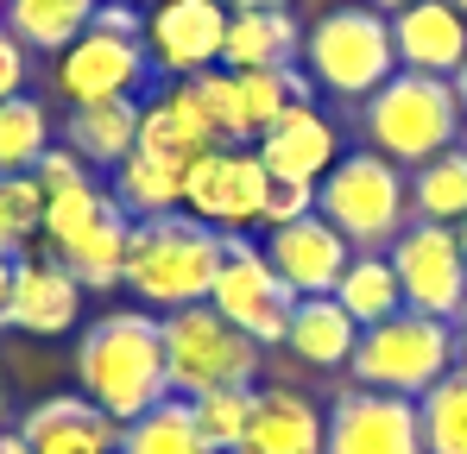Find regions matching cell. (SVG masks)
<instances>
[{"instance_id":"cell-8","label":"cell","mask_w":467,"mask_h":454,"mask_svg":"<svg viewBox=\"0 0 467 454\" xmlns=\"http://www.w3.org/2000/svg\"><path fill=\"white\" fill-rule=\"evenodd\" d=\"M164 328V373H171V397H202V391H228V385H253L265 347L253 335H240L228 315H215L209 303L171 309L158 315Z\"/></svg>"},{"instance_id":"cell-4","label":"cell","mask_w":467,"mask_h":454,"mask_svg":"<svg viewBox=\"0 0 467 454\" xmlns=\"http://www.w3.org/2000/svg\"><path fill=\"white\" fill-rule=\"evenodd\" d=\"M215 265H222V233L215 227H202L196 215H158V222H133L120 284L140 303H152L158 315H171V309L209 303Z\"/></svg>"},{"instance_id":"cell-46","label":"cell","mask_w":467,"mask_h":454,"mask_svg":"<svg viewBox=\"0 0 467 454\" xmlns=\"http://www.w3.org/2000/svg\"><path fill=\"white\" fill-rule=\"evenodd\" d=\"M449 6H455V13H462V19H467V0H449Z\"/></svg>"},{"instance_id":"cell-3","label":"cell","mask_w":467,"mask_h":454,"mask_svg":"<svg viewBox=\"0 0 467 454\" xmlns=\"http://www.w3.org/2000/svg\"><path fill=\"white\" fill-rule=\"evenodd\" d=\"M360 133H367V151L391 158L398 170H417V164L442 158L449 146H462L467 114H462L455 82L398 70L386 88H373L360 101Z\"/></svg>"},{"instance_id":"cell-36","label":"cell","mask_w":467,"mask_h":454,"mask_svg":"<svg viewBox=\"0 0 467 454\" xmlns=\"http://www.w3.org/2000/svg\"><path fill=\"white\" fill-rule=\"evenodd\" d=\"M26 76H32V51L0 26V101L6 95H26Z\"/></svg>"},{"instance_id":"cell-2","label":"cell","mask_w":467,"mask_h":454,"mask_svg":"<svg viewBox=\"0 0 467 454\" xmlns=\"http://www.w3.org/2000/svg\"><path fill=\"white\" fill-rule=\"evenodd\" d=\"M77 385L114 423H133L152 404H164L171 373H164V328L152 309H114L88 322L77 341Z\"/></svg>"},{"instance_id":"cell-14","label":"cell","mask_w":467,"mask_h":454,"mask_svg":"<svg viewBox=\"0 0 467 454\" xmlns=\"http://www.w3.org/2000/svg\"><path fill=\"white\" fill-rule=\"evenodd\" d=\"M222 45H228L222 0H158L146 13V57H152V70L177 76V82L222 70Z\"/></svg>"},{"instance_id":"cell-34","label":"cell","mask_w":467,"mask_h":454,"mask_svg":"<svg viewBox=\"0 0 467 454\" xmlns=\"http://www.w3.org/2000/svg\"><path fill=\"white\" fill-rule=\"evenodd\" d=\"M45 227V190L32 177H0V253L13 259Z\"/></svg>"},{"instance_id":"cell-47","label":"cell","mask_w":467,"mask_h":454,"mask_svg":"<svg viewBox=\"0 0 467 454\" xmlns=\"http://www.w3.org/2000/svg\"><path fill=\"white\" fill-rule=\"evenodd\" d=\"M127 6H146V0H127Z\"/></svg>"},{"instance_id":"cell-28","label":"cell","mask_w":467,"mask_h":454,"mask_svg":"<svg viewBox=\"0 0 467 454\" xmlns=\"http://www.w3.org/2000/svg\"><path fill=\"white\" fill-rule=\"evenodd\" d=\"M410 215L417 222H436V227L467 222V139L410 170Z\"/></svg>"},{"instance_id":"cell-1","label":"cell","mask_w":467,"mask_h":454,"mask_svg":"<svg viewBox=\"0 0 467 454\" xmlns=\"http://www.w3.org/2000/svg\"><path fill=\"white\" fill-rule=\"evenodd\" d=\"M32 183L45 190V240L51 259L70 265L82 291H108L127 272V240H133V215L114 202V190L95 183V170L82 164L70 146H51L38 158Z\"/></svg>"},{"instance_id":"cell-20","label":"cell","mask_w":467,"mask_h":454,"mask_svg":"<svg viewBox=\"0 0 467 454\" xmlns=\"http://www.w3.org/2000/svg\"><path fill=\"white\" fill-rule=\"evenodd\" d=\"M322 442H328V417L304 391L272 385V391H259L253 423H246V436H240L234 454H322Z\"/></svg>"},{"instance_id":"cell-9","label":"cell","mask_w":467,"mask_h":454,"mask_svg":"<svg viewBox=\"0 0 467 454\" xmlns=\"http://www.w3.org/2000/svg\"><path fill=\"white\" fill-rule=\"evenodd\" d=\"M209 309L228 315L234 328L253 335L259 347H285V328H291L297 297L272 272L265 246H253L246 233H222V265H215V284H209Z\"/></svg>"},{"instance_id":"cell-31","label":"cell","mask_w":467,"mask_h":454,"mask_svg":"<svg viewBox=\"0 0 467 454\" xmlns=\"http://www.w3.org/2000/svg\"><path fill=\"white\" fill-rule=\"evenodd\" d=\"M417 417H423V449L430 454H467V373L462 366L436 391L417 397Z\"/></svg>"},{"instance_id":"cell-19","label":"cell","mask_w":467,"mask_h":454,"mask_svg":"<svg viewBox=\"0 0 467 454\" xmlns=\"http://www.w3.org/2000/svg\"><path fill=\"white\" fill-rule=\"evenodd\" d=\"M19 436H26V449L32 454H120V423L101 410V404H88V397H45V404H32L26 410V423H19Z\"/></svg>"},{"instance_id":"cell-6","label":"cell","mask_w":467,"mask_h":454,"mask_svg":"<svg viewBox=\"0 0 467 454\" xmlns=\"http://www.w3.org/2000/svg\"><path fill=\"white\" fill-rule=\"evenodd\" d=\"M304 76L322 95L341 101H367L373 88H386L398 76V45H391V19L373 6H328L304 32Z\"/></svg>"},{"instance_id":"cell-5","label":"cell","mask_w":467,"mask_h":454,"mask_svg":"<svg viewBox=\"0 0 467 454\" xmlns=\"http://www.w3.org/2000/svg\"><path fill=\"white\" fill-rule=\"evenodd\" d=\"M316 215L335 227L354 253H386L410 215V177L379 151H341L335 170L316 183Z\"/></svg>"},{"instance_id":"cell-39","label":"cell","mask_w":467,"mask_h":454,"mask_svg":"<svg viewBox=\"0 0 467 454\" xmlns=\"http://www.w3.org/2000/svg\"><path fill=\"white\" fill-rule=\"evenodd\" d=\"M228 13H272V6H291V0H222Z\"/></svg>"},{"instance_id":"cell-7","label":"cell","mask_w":467,"mask_h":454,"mask_svg":"<svg viewBox=\"0 0 467 454\" xmlns=\"http://www.w3.org/2000/svg\"><path fill=\"white\" fill-rule=\"evenodd\" d=\"M354 385L391 391V397H423L455 373V328L417 309H398L386 322L360 328V347L348 360Z\"/></svg>"},{"instance_id":"cell-26","label":"cell","mask_w":467,"mask_h":454,"mask_svg":"<svg viewBox=\"0 0 467 454\" xmlns=\"http://www.w3.org/2000/svg\"><path fill=\"white\" fill-rule=\"evenodd\" d=\"M95 6L101 0H0V26L26 51H70L95 26Z\"/></svg>"},{"instance_id":"cell-35","label":"cell","mask_w":467,"mask_h":454,"mask_svg":"<svg viewBox=\"0 0 467 454\" xmlns=\"http://www.w3.org/2000/svg\"><path fill=\"white\" fill-rule=\"evenodd\" d=\"M304 215H316V183H272L259 227L272 233V227H291V222H304Z\"/></svg>"},{"instance_id":"cell-18","label":"cell","mask_w":467,"mask_h":454,"mask_svg":"<svg viewBox=\"0 0 467 454\" xmlns=\"http://www.w3.org/2000/svg\"><path fill=\"white\" fill-rule=\"evenodd\" d=\"M391 45H398V70L455 82L467 64V19L449 0H417V6L391 13Z\"/></svg>"},{"instance_id":"cell-42","label":"cell","mask_w":467,"mask_h":454,"mask_svg":"<svg viewBox=\"0 0 467 454\" xmlns=\"http://www.w3.org/2000/svg\"><path fill=\"white\" fill-rule=\"evenodd\" d=\"M360 6H373V13H386V19H391V13H404V6H417V0H360Z\"/></svg>"},{"instance_id":"cell-23","label":"cell","mask_w":467,"mask_h":454,"mask_svg":"<svg viewBox=\"0 0 467 454\" xmlns=\"http://www.w3.org/2000/svg\"><path fill=\"white\" fill-rule=\"evenodd\" d=\"M304 57V32L291 19V6L272 13H228V45H222V70H285Z\"/></svg>"},{"instance_id":"cell-21","label":"cell","mask_w":467,"mask_h":454,"mask_svg":"<svg viewBox=\"0 0 467 454\" xmlns=\"http://www.w3.org/2000/svg\"><path fill=\"white\" fill-rule=\"evenodd\" d=\"M183 183H190V164L183 158H164V151H146V146H133L114 164V202L133 222L183 215Z\"/></svg>"},{"instance_id":"cell-25","label":"cell","mask_w":467,"mask_h":454,"mask_svg":"<svg viewBox=\"0 0 467 454\" xmlns=\"http://www.w3.org/2000/svg\"><path fill=\"white\" fill-rule=\"evenodd\" d=\"M140 146V101H88L70 108V151L88 170H114L127 151Z\"/></svg>"},{"instance_id":"cell-30","label":"cell","mask_w":467,"mask_h":454,"mask_svg":"<svg viewBox=\"0 0 467 454\" xmlns=\"http://www.w3.org/2000/svg\"><path fill=\"white\" fill-rule=\"evenodd\" d=\"M51 151V114L32 95L0 101V177H32L38 158Z\"/></svg>"},{"instance_id":"cell-41","label":"cell","mask_w":467,"mask_h":454,"mask_svg":"<svg viewBox=\"0 0 467 454\" xmlns=\"http://www.w3.org/2000/svg\"><path fill=\"white\" fill-rule=\"evenodd\" d=\"M6 291H13V259L0 253V315H6Z\"/></svg>"},{"instance_id":"cell-10","label":"cell","mask_w":467,"mask_h":454,"mask_svg":"<svg viewBox=\"0 0 467 454\" xmlns=\"http://www.w3.org/2000/svg\"><path fill=\"white\" fill-rule=\"evenodd\" d=\"M265 196H272V170L259 164L253 146H215L190 164V183H183V215H196L215 233H246L265 215Z\"/></svg>"},{"instance_id":"cell-44","label":"cell","mask_w":467,"mask_h":454,"mask_svg":"<svg viewBox=\"0 0 467 454\" xmlns=\"http://www.w3.org/2000/svg\"><path fill=\"white\" fill-rule=\"evenodd\" d=\"M455 240H462V259H467V222H462V227H455Z\"/></svg>"},{"instance_id":"cell-16","label":"cell","mask_w":467,"mask_h":454,"mask_svg":"<svg viewBox=\"0 0 467 454\" xmlns=\"http://www.w3.org/2000/svg\"><path fill=\"white\" fill-rule=\"evenodd\" d=\"M253 151L272 170V183H322L335 170V158H341V133L316 101H297L278 127H265L253 139Z\"/></svg>"},{"instance_id":"cell-27","label":"cell","mask_w":467,"mask_h":454,"mask_svg":"<svg viewBox=\"0 0 467 454\" xmlns=\"http://www.w3.org/2000/svg\"><path fill=\"white\" fill-rule=\"evenodd\" d=\"M120 454H222V449L202 436L190 397H164L146 417L120 423Z\"/></svg>"},{"instance_id":"cell-22","label":"cell","mask_w":467,"mask_h":454,"mask_svg":"<svg viewBox=\"0 0 467 454\" xmlns=\"http://www.w3.org/2000/svg\"><path fill=\"white\" fill-rule=\"evenodd\" d=\"M140 146L146 151H164V158H183V164H196L202 151H215V127H209V114L196 108V95H190V82H171L164 95H152L146 108H140Z\"/></svg>"},{"instance_id":"cell-24","label":"cell","mask_w":467,"mask_h":454,"mask_svg":"<svg viewBox=\"0 0 467 454\" xmlns=\"http://www.w3.org/2000/svg\"><path fill=\"white\" fill-rule=\"evenodd\" d=\"M285 347L304 360V366H348L354 347H360V322L341 309L335 297H297L291 309V328H285Z\"/></svg>"},{"instance_id":"cell-12","label":"cell","mask_w":467,"mask_h":454,"mask_svg":"<svg viewBox=\"0 0 467 454\" xmlns=\"http://www.w3.org/2000/svg\"><path fill=\"white\" fill-rule=\"evenodd\" d=\"M322 454H430L417 397H391V391H367V385L335 391Z\"/></svg>"},{"instance_id":"cell-29","label":"cell","mask_w":467,"mask_h":454,"mask_svg":"<svg viewBox=\"0 0 467 454\" xmlns=\"http://www.w3.org/2000/svg\"><path fill=\"white\" fill-rule=\"evenodd\" d=\"M328 297L341 303L360 328H373V322H386V315L404 309V291H398V272H391L386 253H354L348 272H341V284H335Z\"/></svg>"},{"instance_id":"cell-37","label":"cell","mask_w":467,"mask_h":454,"mask_svg":"<svg viewBox=\"0 0 467 454\" xmlns=\"http://www.w3.org/2000/svg\"><path fill=\"white\" fill-rule=\"evenodd\" d=\"M95 32H120V38H146V13L127 0H101L95 6Z\"/></svg>"},{"instance_id":"cell-38","label":"cell","mask_w":467,"mask_h":454,"mask_svg":"<svg viewBox=\"0 0 467 454\" xmlns=\"http://www.w3.org/2000/svg\"><path fill=\"white\" fill-rule=\"evenodd\" d=\"M449 328H455V366L467 373V303H462V315H455Z\"/></svg>"},{"instance_id":"cell-45","label":"cell","mask_w":467,"mask_h":454,"mask_svg":"<svg viewBox=\"0 0 467 454\" xmlns=\"http://www.w3.org/2000/svg\"><path fill=\"white\" fill-rule=\"evenodd\" d=\"M0 417H6V378H0Z\"/></svg>"},{"instance_id":"cell-43","label":"cell","mask_w":467,"mask_h":454,"mask_svg":"<svg viewBox=\"0 0 467 454\" xmlns=\"http://www.w3.org/2000/svg\"><path fill=\"white\" fill-rule=\"evenodd\" d=\"M455 95H462V114H467V64H462V76H455Z\"/></svg>"},{"instance_id":"cell-32","label":"cell","mask_w":467,"mask_h":454,"mask_svg":"<svg viewBox=\"0 0 467 454\" xmlns=\"http://www.w3.org/2000/svg\"><path fill=\"white\" fill-rule=\"evenodd\" d=\"M190 95H196V108L209 114V127H215L222 146H253V133H246V108H240V76H234V70L190 76Z\"/></svg>"},{"instance_id":"cell-15","label":"cell","mask_w":467,"mask_h":454,"mask_svg":"<svg viewBox=\"0 0 467 454\" xmlns=\"http://www.w3.org/2000/svg\"><path fill=\"white\" fill-rule=\"evenodd\" d=\"M265 259H272V272L285 278L291 297H328V291L341 284L354 246L322 222V215H304V222L272 227V233H265Z\"/></svg>"},{"instance_id":"cell-11","label":"cell","mask_w":467,"mask_h":454,"mask_svg":"<svg viewBox=\"0 0 467 454\" xmlns=\"http://www.w3.org/2000/svg\"><path fill=\"white\" fill-rule=\"evenodd\" d=\"M386 259H391V272H398L404 309L436 315V322H455V315H462V303H467V259H462L455 227L410 222L386 246Z\"/></svg>"},{"instance_id":"cell-33","label":"cell","mask_w":467,"mask_h":454,"mask_svg":"<svg viewBox=\"0 0 467 454\" xmlns=\"http://www.w3.org/2000/svg\"><path fill=\"white\" fill-rule=\"evenodd\" d=\"M253 404H259V391H253V385H228V391H202V397H190V410H196L202 436H209L222 454L240 449V436H246V423H253Z\"/></svg>"},{"instance_id":"cell-17","label":"cell","mask_w":467,"mask_h":454,"mask_svg":"<svg viewBox=\"0 0 467 454\" xmlns=\"http://www.w3.org/2000/svg\"><path fill=\"white\" fill-rule=\"evenodd\" d=\"M82 315V284L70 278L64 259L51 253H32V259H13V291H6V328L19 335H64Z\"/></svg>"},{"instance_id":"cell-40","label":"cell","mask_w":467,"mask_h":454,"mask_svg":"<svg viewBox=\"0 0 467 454\" xmlns=\"http://www.w3.org/2000/svg\"><path fill=\"white\" fill-rule=\"evenodd\" d=\"M0 454H32V449H26V436H19V429H0Z\"/></svg>"},{"instance_id":"cell-13","label":"cell","mask_w":467,"mask_h":454,"mask_svg":"<svg viewBox=\"0 0 467 454\" xmlns=\"http://www.w3.org/2000/svg\"><path fill=\"white\" fill-rule=\"evenodd\" d=\"M152 76V57H146V38H120V32H82L70 51H57V95L70 108H88V101H127L140 95Z\"/></svg>"}]
</instances>
